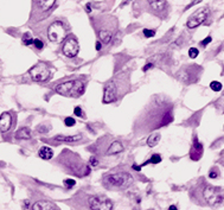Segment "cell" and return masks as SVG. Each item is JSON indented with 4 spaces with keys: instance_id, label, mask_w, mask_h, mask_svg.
Masks as SVG:
<instances>
[{
    "instance_id": "cell-42",
    "label": "cell",
    "mask_w": 224,
    "mask_h": 210,
    "mask_svg": "<svg viewBox=\"0 0 224 210\" xmlns=\"http://www.w3.org/2000/svg\"><path fill=\"white\" fill-rule=\"evenodd\" d=\"M222 163H223V165H224V152H223V157H222Z\"/></svg>"
},
{
    "instance_id": "cell-1",
    "label": "cell",
    "mask_w": 224,
    "mask_h": 210,
    "mask_svg": "<svg viewBox=\"0 0 224 210\" xmlns=\"http://www.w3.org/2000/svg\"><path fill=\"white\" fill-rule=\"evenodd\" d=\"M173 121V103L167 96L154 95L139 114L134 124L135 133H148Z\"/></svg>"
},
{
    "instance_id": "cell-35",
    "label": "cell",
    "mask_w": 224,
    "mask_h": 210,
    "mask_svg": "<svg viewBox=\"0 0 224 210\" xmlns=\"http://www.w3.org/2000/svg\"><path fill=\"white\" fill-rule=\"evenodd\" d=\"M99 164V160H97V158L95 157V155H91L89 159V165L90 166H96V165Z\"/></svg>"
},
{
    "instance_id": "cell-32",
    "label": "cell",
    "mask_w": 224,
    "mask_h": 210,
    "mask_svg": "<svg viewBox=\"0 0 224 210\" xmlns=\"http://www.w3.org/2000/svg\"><path fill=\"white\" fill-rule=\"evenodd\" d=\"M143 36L146 38H152L155 36V31L154 30H150V29H143Z\"/></svg>"
},
{
    "instance_id": "cell-6",
    "label": "cell",
    "mask_w": 224,
    "mask_h": 210,
    "mask_svg": "<svg viewBox=\"0 0 224 210\" xmlns=\"http://www.w3.org/2000/svg\"><path fill=\"white\" fill-rule=\"evenodd\" d=\"M199 193H200V197H202L203 202L207 205L217 207V205H221L224 202V190L218 186L205 184L200 189Z\"/></svg>"
},
{
    "instance_id": "cell-9",
    "label": "cell",
    "mask_w": 224,
    "mask_h": 210,
    "mask_svg": "<svg viewBox=\"0 0 224 210\" xmlns=\"http://www.w3.org/2000/svg\"><path fill=\"white\" fill-rule=\"evenodd\" d=\"M66 37V29L61 20L54 21L47 29V38L54 43H61Z\"/></svg>"
},
{
    "instance_id": "cell-5",
    "label": "cell",
    "mask_w": 224,
    "mask_h": 210,
    "mask_svg": "<svg viewBox=\"0 0 224 210\" xmlns=\"http://www.w3.org/2000/svg\"><path fill=\"white\" fill-rule=\"evenodd\" d=\"M54 89L61 96L70 97V99H77V97L82 96L85 93V82L80 80V78L70 80V81L57 84Z\"/></svg>"
},
{
    "instance_id": "cell-13",
    "label": "cell",
    "mask_w": 224,
    "mask_h": 210,
    "mask_svg": "<svg viewBox=\"0 0 224 210\" xmlns=\"http://www.w3.org/2000/svg\"><path fill=\"white\" fill-rule=\"evenodd\" d=\"M78 50H80V45H78L77 38L75 36H72V35H69V36L65 37L62 46L63 55L65 57H69V58H74V57L77 56Z\"/></svg>"
},
{
    "instance_id": "cell-31",
    "label": "cell",
    "mask_w": 224,
    "mask_h": 210,
    "mask_svg": "<svg viewBox=\"0 0 224 210\" xmlns=\"http://www.w3.org/2000/svg\"><path fill=\"white\" fill-rule=\"evenodd\" d=\"M199 55V50H198L197 48H191L190 50H188V56H190V58H196L197 56Z\"/></svg>"
},
{
    "instance_id": "cell-34",
    "label": "cell",
    "mask_w": 224,
    "mask_h": 210,
    "mask_svg": "<svg viewBox=\"0 0 224 210\" xmlns=\"http://www.w3.org/2000/svg\"><path fill=\"white\" fill-rule=\"evenodd\" d=\"M33 45H35V48H36L37 50H42V49L44 48L43 42H42L40 39H38V38H35V39H33Z\"/></svg>"
},
{
    "instance_id": "cell-4",
    "label": "cell",
    "mask_w": 224,
    "mask_h": 210,
    "mask_svg": "<svg viewBox=\"0 0 224 210\" xmlns=\"http://www.w3.org/2000/svg\"><path fill=\"white\" fill-rule=\"evenodd\" d=\"M57 162L59 164H62L63 167L68 172H70L71 174H76L78 177L87 176L90 172L89 166L82 160L81 157L75 152L69 151V150L62 151V153H61Z\"/></svg>"
},
{
    "instance_id": "cell-33",
    "label": "cell",
    "mask_w": 224,
    "mask_h": 210,
    "mask_svg": "<svg viewBox=\"0 0 224 210\" xmlns=\"http://www.w3.org/2000/svg\"><path fill=\"white\" fill-rule=\"evenodd\" d=\"M64 185H65V188L71 189V188H74V186L76 185V182H75V179L68 178V179H64Z\"/></svg>"
},
{
    "instance_id": "cell-19",
    "label": "cell",
    "mask_w": 224,
    "mask_h": 210,
    "mask_svg": "<svg viewBox=\"0 0 224 210\" xmlns=\"http://www.w3.org/2000/svg\"><path fill=\"white\" fill-rule=\"evenodd\" d=\"M83 139V134H75V136H64V134H58L54 138L55 141H58V143H68V144H71V143H78Z\"/></svg>"
},
{
    "instance_id": "cell-7",
    "label": "cell",
    "mask_w": 224,
    "mask_h": 210,
    "mask_svg": "<svg viewBox=\"0 0 224 210\" xmlns=\"http://www.w3.org/2000/svg\"><path fill=\"white\" fill-rule=\"evenodd\" d=\"M133 182L132 174L122 171V172H110L103 177V184L108 189H125Z\"/></svg>"
},
{
    "instance_id": "cell-3",
    "label": "cell",
    "mask_w": 224,
    "mask_h": 210,
    "mask_svg": "<svg viewBox=\"0 0 224 210\" xmlns=\"http://www.w3.org/2000/svg\"><path fill=\"white\" fill-rule=\"evenodd\" d=\"M91 24L99 37V42L102 44L110 43L117 30L116 18L109 14H99L91 18Z\"/></svg>"
},
{
    "instance_id": "cell-21",
    "label": "cell",
    "mask_w": 224,
    "mask_h": 210,
    "mask_svg": "<svg viewBox=\"0 0 224 210\" xmlns=\"http://www.w3.org/2000/svg\"><path fill=\"white\" fill-rule=\"evenodd\" d=\"M31 137V129L28 127H21L16 132V138L19 140H28Z\"/></svg>"
},
{
    "instance_id": "cell-38",
    "label": "cell",
    "mask_w": 224,
    "mask_h": 210,
    "mask_svg": "<svg viewBox=\"0 0 224 210\" xmlns=\"http://www.w3.org/2000/svg\"><path fill=\"white\" fill-rule=\"evenodd\" d=\"M101 46H102V43L97 40V42H96V50H97V51H100V50H101Z\"/></svg>"
},
{
    "instance_id": "cell-26",
    "label": "cell",
    "mask_w": 224,
    "mask_h": 210,
    "mask_svg": "<svg viewBox=\"0 0 224 210\" xmlns=\"http://www.w3.org/2000/svg\"><path fill=\"white\" fill-rule=\"evenodd\" d=\"M50 129H51V127H50L49 125H44V124H42V125H39V126L37 127L36 132L37 133H39V134H45V133H47Z\"/></svg>"
},
{
    "instance_id": "cell-39",
    "label": "cell",
    "mask_w": 224,
    "mask_h": 210,
    "mask_svg": "<svg viewBox=\"0 0 224 210\" xmlns=\"http://www.w3.org/2000/svg\"><path fill=\"white\" fill-rule=\"evenodd\" d=\"M132 169H133V170H136V171H140V170H141V166H139V165H133Z\"/></svg>"
},
{
    "instance_id": "cell-43",
    "label": "cell",
    "mask_w": 224,
    "mask_h": 210,
    "mask_svg": "<svg viewBox=\"0 0 224 210\" xmlns=\"http://www.w3.org/2000/svg\"><path fill=\"white\" fill-rule=\"evenodd\" d=\"M128 1H129V0H125V4H127V2H128Z\"/></svg>"
},
{
    "instance_id": "cell-24",
    "label": "cell",
    "mask_w": 224,
    "mask_h": 210,
    "mask_svg": "<svg viewBox=\"0 0 224 210\" xmlns=\"http://www.w3.org/2000/svg\"><path fill=\"white\" fill-rule=\"evenodd\" d=\"M160 162H161V157H160V155H159V153H154V155L151 157V159L147 160L143 165H147V164H150V163H151V164H159Z\"/></svg>"
},
{
    "instance_id": "cell-10",
    "label": "cell",
    "mask_w": 224,
    "mask_h": 210,
    "mask_svg": "<svg viewBox=\"0 0 224 210\" xmlns=\"http://www.w3.org/2000/svg\"><path fill=\"white\" fill-rule=\"evenodd\" d=\"M88 205L90 210H113V202L107 196L93 195L88 197Z\"/></svg>"
},
{
    "instance_id": "cell-8",
    "label": "cell",
    "mask_w": 224,
    "mask_h": 210,
    "mask_svg": "<svg viewBox=\"0 0 224 210\" xmlns=\"http://www.w3.org/2000/svg\"><path fill=\"white\" fill-rule=\"evenodd\" d=\"M56 5V0H32L31 20L39 21L46 18Z\"/></svg>"
},
{
    "instance_id": "cell-12",
    "label": "cell",
    "mask_w": 224,
    "mask_h": 210,
    "mask_svg": "<svg viewBox=\"0 0 224 210\" xmlns=\"http://www.w3.org/2000/svg\"><path fill=\"white\" fill-rule=\"evenodd\" d=\"M30 75L33 81L36 82H44L50 77V69L44 62H38L30 69Z\"/></svg>"
},
{
    "instance_id": "cell-17",
    "label": "cell",
    "mask_w": 224,
    "mask_h": 210,
    "mask_svg": "<svg viewBox=\"0 0 224 210\" xmlns=\"http://www.w3.org/2000/svg\"><path fill=\"white\" fill-rule=\"evenodd\" d=\"M12 127V115L9 112H5L0 115V132H9Z\"/></svg>"
},
{
    "instance_id": "cell-28",
    "label": "cell",
    "mask_w": 224,
    "mask_h": 210,
    "mask_svg": "<svg viewBox=\"0 0 224 210\" xmlns=\"http://www.w3.org/2000/svg\"><path fill=\"white\" fill-rule=\"evenodd\" d=\"M74 114H75L76 116H78V118L85 119V114H84V112H83V109H82L80 106L75 107V109H74Z\"/></svg>"
},
{
    "instance_id": "cell-25",
    "label": "cell",
    "mask_w": 224,
    "mask_h": 210,
    "mask_svg": "<svg viewBox=\"0 0 224 210\" xmlns=\"http://www.w3.org/2000/svg\"><path fill=\"white\" fill-rule=\"evenodd\" d=\"M33 39H35V38H32L31 33H30V32H26V33H24V36H23V43H24L25 45H31V44H33Z\"/></svg>"
},
{
    "instance_id": "cell-30",
    "label": "cell",
    "mask_w": 224,
    "mask_h": 210,
    "mask_svg": "<svg viewBox=\"0 0 224 210\" xmlns=\"http://www.w3.org/2000/svg\"><path fill=\"white\" fill-rule=\"evenodd\" d=\"M64 124H65L66 127H72V126L76 124V121H75V119L71 118V116H66V118L64 119Z\"/></svg>"
},
{
    "instance_id": "cell-23",
    "label": "cell",
    "mask_w": 224,
    "mask_h": 210,
    "mask_svg": "<svg viewBox=\"0 0 224 210\" xmlns=\"http://www.w3.org/2000/svg\"><path fill=\"white\" fill-rule=\"evenodd\" d=\"M160 139H161V136H160V133H157V132H154V133H151L148 138H147V140H146V143H147V146L150 147H154L158 145V143L160 141Z\"/></svg>"
},
{
    "instance_id": "cell-16",
    "label": "cell",
    "mask_w": 224,
    "mask_h": 210,
    "mask_svg": "<svg viewBox=\"0 0 224 210\" xmlns=\"http://www.w3.org/2000/svg\"><path fill=\"white\" fill-rule=\"evenodd\" d=\"M203 145L199 143L197 137L193 138V143H192V146H191V150H190V158L195 162L199 160L203 155Z\"/></svg>"
},
{
    "instance_id": "cell-37",
    "label": "cell",
    "mask_w": 224,
    "mask_h": 210,
    "mask_svg": "<svg viewBox=\"0 0 224 210\" xmlns=\"http://www.w3.org/2000/svg\"><path fill=\"white\" fill-rule=\"evenodd\" d=\"M153 67H154V64H153L152 62H150V63H147V64H146V65H145V67H143V68H142V71H147L148 69H151V68H153Z\"/></svg>"
},
{
    "instance_id": "cell-36",
    "label": "cell",
    "mask_w": 224,
    "mask_h": 210,
    "mask_svg": "<svg viewBox=\"0 0 224 210\" xmlns=\"http://www.w3.org/2000/svg\"><path fill=\"white\" fill-rule=\"evenodd\" d=\"M211 40H212V38H211V37H210V36L206 37L203 42H200V45H202V46H206L207 44H209V43H211Z\"/></svg>"
},
{
    "instance_id": "cell-18",
    "label": "cell",
    "mask_w": 224,
    "mask_h": 210,
    "mask_svg": "<svg viewBox=\"0 0 224 210\" xmlns=\"http://www.w3.org/2000/svg\"><path fill=\"white\" fill-rule=\"evenodd\" d=\"M123 150H125V147H123L122 143H120L119 140H113L112 143L108 144V147L104 153H106V155H117V153H121Z\"/></svg>"
},
{
    "instance_id": "cell-29",
    "label": "cell",
    "mask_w": 224,
    "mask_h": 210,
    "mask_svg": "<svg viewBox=\"0 0 224 210\" xmlns=\"http://www.w3.org/2000/svg\"><path fill=\"white\" fill-rule=\"evenodd\" d=\"M209 177H210L211 179L218 178V177H219V170H218L217 167H212V169L210 170V172H209Z\"/></svg>"
},
{
    "instance_id": "cell-14",
    "label": "cell",
    "mask_w": 224,
    "mask_h": 210,
    "mask_svg": "<svg viewBox=\"0 0 224 210\" xmlns=\"http://www.w3.org/2000/svg\"><path fill=\"white\" fill-rule=\"evenodd\" d=\"M147 10L157 17L165 18L167 14V2L165 0H146Z\"/></svg>"
},
{
    "instance_id": "cell-15",
    "label": "cell",
    "mask_w": 224,
    "mask_h": 210,
    "mask_svg": "<svg viewBox=\"0 0 224 210\" xmlns=\"http://www.w3.org/2000/svg\"><path fill=\"white\" fill-rule=\"evenodd\" d=\"M207 14H209V9L207 7H203V9L197 10L195 13H192L188 19V29H196L197 26H199L200 24H203L207 18Z\"/></svg>"
},
{
    "instance_id": "cell-40",
    "label": "cell",
    "mask_w": 224,
    "mask_h": 210,
    "mask_svg": "<svg viewBox=\"0 0 224 210\" xmlns=\"http://www.w3.org/2000/svg\"><path fill=\"white\" fill-rule=\"evenodd\" d=\"M169 210H178V208H177L176 205H173V204H172V205L169 207Z\"/></svg>"
},
{
    "instance_id": "cell-41",
    "label": "cell",
    "mask_w": 224,
    "mask_h": 210,
    "mask_svg": "<svg viewBox=\"0 0 224 210\" xmlns=\"http://www.w3.org/2000/svg\"><path fill=\"white\" fill-rule=\"evenodd\" d=\"M23 203H24V208L27 209V208H28V201H24Z\"/></svg>"
},
{
    "instance_id": "cell-20",
    "label": "cell",
    "mask_w": 224,
    "mask_h": 210,
    "mask_svg": "<svg viewBox=\"0 0 224 210\" xmlns=\"http://www.w3.org/2000/svg\"><path fill=\"white\" fill-rule=\"evenodd\" d=\"M32 210H59L57 205L50 201H38L32 205Z\"/></svg>"
},
{
    "instance_id": "cell-22",
    "label": "cell",
    "mask_w": 224,
    "mask_h": 210,
    "mask_svg": "<svg viewBox=\"0 0 224 210\" xmlns=\"http://www.w3.org/2000/svg\"><path fill=\"white\" fill-rule=\"evenodd\" d=\"M38 155L42 158V159H45V160H49L54 157V151L52 148L49 146H42L38 151Z\"/></svg>"
},
{
    "instance_id": "cell-27",
    "label": "cell",
    "mask_w": 224,
    "mask_h": 210,
    "mask_svg": "<svg viewBox=\"0 0 224 210\" xmlns=\"http://www.w3.org/2000/svg\"><path fill=\"white\" fill-rule=\"evenodd\" d=\"M210 88L214 91H221L222 88H223V86H222V83L218 82V81H212L210 83Z\"/></svg>"
},
{
    "instance_id": "cell-11",
    "label": "cell",
    "mask_w": 224,
    "mask_h": 210,
    "mask_svg": "<svg viewBox=\"0 0 224 210\" xmlns=\"http://www.w3.org/2000/svg\"><path fill=\"white\" fill-rule=\"evenodd\" d=\"M202 71V68L198 65H188L184 67L177 74V77L184 83H192L198 80V76Z\"/></svg>"
},
{
    "instance_id": "cell-2",
    "label": "cell",
    "mask_w": 224,
    "mask_h": 210,
    "mask_svg": "<svg viewBox=\"0 0 224 210\" xmlns=\"http://www.w3.org/2000/svg\"><path fill=\"white\" fill-rule=\"evenodd\" d=\"M131 90V71L123 70L106 82L103 87V102L114 103Z\"/></svg>"
}]
</instances>
